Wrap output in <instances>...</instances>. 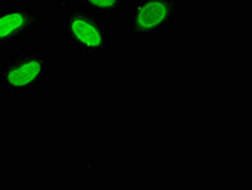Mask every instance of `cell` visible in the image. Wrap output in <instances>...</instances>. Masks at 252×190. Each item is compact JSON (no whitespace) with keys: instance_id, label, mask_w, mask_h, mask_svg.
Wrapping results in <instances>:
<instances>
[{"instance_id":"obj_1","label":"cell","mask_w":252,"mask_h":190,"mask_svg":"<svg viewBox=\"0 0 252 190\" xmlns=\"http://www.w3.org/2000/svg\"><path fill=\"white\" fill-rule=\"evenodd\" d=\"M63 41L79 54L105 55L114 51V37L104 18L83 3L68 1L61 5Z\"/></svg>"},{"instance_id":"obj_2","label":"cell","mask_w":252,"mask_h":190,"mask_svg":"<svg viewBox=\"0 0 252 190\" xmlns=\"http://www.w3.org/2000/svg\"><path fill=\"white\" fill-rule=\"evenodd\" d=\"M52 66L50 54L23 48L1 65V90L5 94H30L51 75Z\"/></svg>"},{"instance_id":"obj_3","label":"cell","mask_w":252,"mask_h":190,"mask_svg":"<svg viewBox=\"0 0 252 190\" xmlns=\"http://www.w3.org/2000/svg\"><path fill=\"white\" fill-rule=\"evenodd\" d=\"M180 9L176 0H137L126 18V31L136 38L158 33L174 22Z\"/></svg>"},{"instance_id":"obj_4","label":"cell","mask_w":252,"mask_h":190,"mask_svg":"<svg viewBox=\"0 0 252 190\" xmlns=\"http://www.w3.org/2000/svg\"><path fill=\"white\" fill-rule=\"evenodd\" d=\"M42 22V13L32 4H13L0 12V45L18 43Z\"/></svg>"},{"instance_id":"obj_5","label":"cell","mask_w":252,"mask_h":190,"mask_svg":"<svg viewBox=\"0 0 252 190\" xmlns=\"http://www.w3.org/2000/svg\"><path fill=\"white\" fill-rule=\"evenodd\" d=\"M81 3L101 18H113L125 8V0H81Z\"/></svg>"}]
</instances>
